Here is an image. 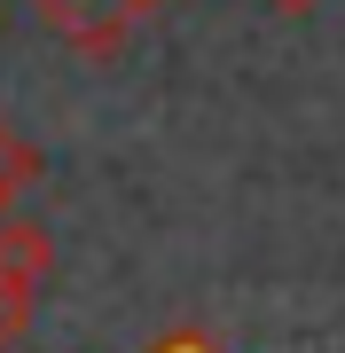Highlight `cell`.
I'll return each instance as SVG.
<instances>
[{
	"mask_svg": "<svg viewBox=\"0 0 345 353\" xmlns=\"http://www.w3.org/2000/svg\"><path fill=\"white\" fill-rule=\"evenodd\" d=\"M141 353H228V345H220L212 330H165V338H157V345H141Z\"/></svg>",
	"mask_w": 345,
	"mask_h": 353,
	"instance_id": "cell-4",
	"label": "cell"
},
{
	"mask_svg": "<svg viewBox=\"0 0 345 353\" xmlns=\"http://www.w3.org/2000/svg\"><path fill=\"white\" fill-rule=\"evenodd\" d=\"M16 330H24V314H16V306H8V299H0V345H8V338H16Z\"/></svg>",
	"mask_w": 345,
	"mask_h": 353,
	"instance_id": "cell-5",
	"label": "cell"
},
{
	"mask_svg": "<svg viewBox=\"0 0 345 353\" xmlns=\"http://www.w3.org/2000/svg\"><path fill=\"white\" fill-rule=\"evenodd\" d=\"M48 275H55V236L39 220H0V299H8L24 322H32Z\"/></svg>",
	"mask_w": 345,
	"mask_h": 353,
	"instance_id": "cell-2",
	"label": "cell"
},
{
	"mask_svg": "<svg viewBox=\"0 0 345 353\" xmlns=\"http://www.w3.org/2000/svg\"><path fill=\"white\" fill-rule=\"evenodd\" d=\"M32 181H39V150L8 126V110H0V220H16V196H24Z\"/></svg>",
	"mask_w": 345,
	"mask_h": 353,
	"instance_id": "cell-3",
	"label": "cell"
},
{
	"mask_svg": "<svg viewBox=\"0 0 345 353\" xmlns=\"http://www.w3.org/2000/svg\"><path fill=\"white\" fill-rule=\"evenodd\" d=\"M267 8H275V16H314L322 0H267Z\"/></svg>",
	"mask_w": 345,
	"mask_h": 353,
	"instance_id": "cell-6",
	"label": "cell"
},
{
	"mask_svg": "<svg viewBox=\"0 0 345 353\" xmlns=\"http://www.w3.org/2000/svg\"><path fill=\"white\" fill-rule=\"evenodd\" d=\"M32 8L48 16V32L63 39L71 55L110 63V55L134 39V24H141V16H157L165 0H32Z\"/></svg>",
	"mask_w": 345,
	"mask_h": 353,
	"instance_id": "cell-1",
	"label": "cell"
}]
</instances>
